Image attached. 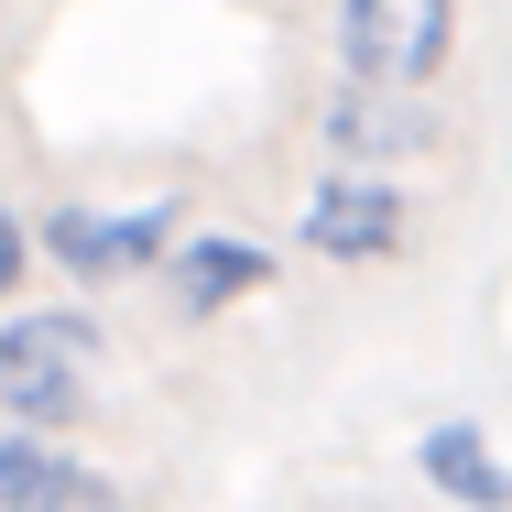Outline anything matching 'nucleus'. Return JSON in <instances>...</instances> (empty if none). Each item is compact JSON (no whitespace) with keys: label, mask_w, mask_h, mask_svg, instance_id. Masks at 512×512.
Instances as JSON below:
<instances>
[{"label":"nucleus","mask_w":512,"mask_h":512,"mask_svg":"<svg viewBox=\"0 0 512 512\" xmlns=\"http://www.w3.org/2000/svg\"><path fill=\"white\" fill-rule=\"evenodd\" d=\"M414 469H425L458 512H512V469L491 458L480 425H425V436H414Z\"/></svg>","instance_id":"6"},{"label":"nucleus","mask_w":512,"mask_h":512,"mask_svg":"<svg viewBox=\"0 0 512 512\" xmlns=\"http://www.w3.org/2000/svg\"><path fill=\"white\" fill-rule=\"evenodd\" d=\"M11 284H22V218L0 207V295H11Z\"/></svg>","instance_id":"9"},{"label":"nucleus","mask_w":512,"mask_h":512,"mask_svg":"<svg viewBox=\"0 0 512 512\" xmlns=\"http://www.w3.org/2000/svg\"><path fill=\"white\" fill-rule=\"evenodd\" d=\"M447 33H458V0H338V55L371 88H425L447 66Z\"/></svg>","instance_id":"2"},{"label":"nucleus","mask_w":512,"mask_h":512,"mask_svg":"<svg viewBox=\"0 0 512 512\" xmlns=\"http://www.w3.org/2000/svg\"><path fill=\"white\" fill-rule=\"evenodd\" d=\"M164 240H175V207H55V229H44V251L66 262V273H88V284H131V273H153L164 262Z\"/></svg>","instance_id":"3"},{"label":"nucleus","mask_w":512,"mask_h":512,"mask_svg":"<svg viewBox=\"0 0 512 512\" xmlns=\"http://www.w3.org/2000/svg\"><path fill=\"white\" fill-rule=\"evenodd\" d=\"M306 251H327V262H382V251H404V186H382V175H327L306 197Z\"/></svg>","instance_id":"4"},{"label":"nucleus","mask_w":512,"mask_h":512,"mask_svg":"<svg viewBox=\"0 0 512 512\" xmlns=\"http://www.w3.org/2000/svg\"><path fill=\"white\" fill-rule=\"evenodd\" d=\"M262 284H273V262L251 240H186L175 251V306L186 316H218V306H240V295H262Z\"/></svg>","instance_id":"7"},{"label":"nucleus","mask_w":512,"mask_h":512,"mask_svg":"<svg viewBox=\"0 0 512 512\" xmlns=\"http://www.w3.org/2000/svg\"><path fill=\"white\" fill-rule=\"evenodd\" d=\"M327 142H338V153H414V142H425V109H404L393 88L360 77L349 99L327 109Z\"/></svg>","instance_id":"8"},{"label":"nucleus","mask_w":512,"mask_h":512,"mask_svg":"<svg viewBox=\"0 0 512 512\" xmlns=\"http://www.w3.org/2000/svg\"><path fill=\"white\" fill-rule=\"evenodd\" d=\"M88 360H99V327L88 316H11L0 327V404L22 425H66L77 393H88Z\"/></svg>","instance_id":"1"},{"label":"nucleus","mask_w":512,"mask_h":512,"mask_svg":"<svg viewBox=\"0 0 512 512\" xmlns=\"http://www.w3.org/2000/svg\"><path fill=\"white\" fill-rule=\"evenodd\" d=\"M0 512H120L99 469H77L66 447H33V436H11L0 447Z\"/></svg>","instance_id":"5"}]
</instances>
